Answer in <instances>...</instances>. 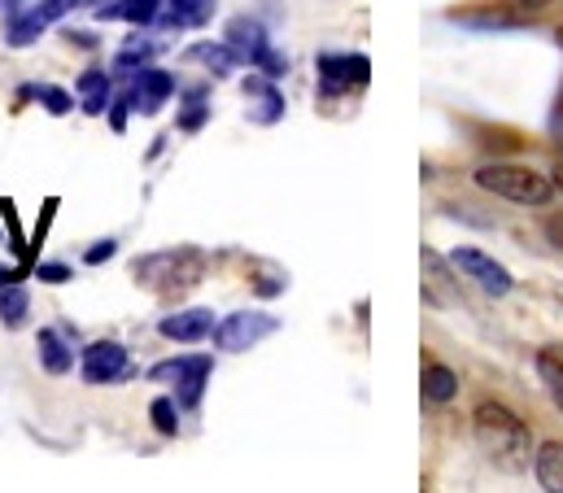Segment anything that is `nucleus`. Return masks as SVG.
Wrapping results in <instances>:
<instances>
[{
  "label": "nucleus",
  "instance_id": "1",
  "mask_svg": "<svg viewBox=\"0 0 563 493\" xmlns=\"http://www.w3.org/2000/svg\"><path fill=\"white\" fill-rule=\"evenodd\" d=\"M472 432H476V446L489 454V463H498L507 472L529 468V446H533L529 441V428L503 402H481L476 415H472Z\"/></svg>",
  "mask_w": 563,
  "mask_h": 493
},
{
  "label": "nucleus",
  "instance_id": "2",
  "mask_svg": "<svg viewBox=\"0 0 563 493\" xmlns=\"http://www.w3.org/2000/svg\"><path fill=\"white\" fill-rule=\"evenodd\" d=\"M472 179H476V188H485L494 197H507L516 206H547L551 193H555V179L551 175H542L533 166H516V162H489Z\"/></svg>",
  "mask_w": 563,
  "mask_h": 493
},
{
  "label": "nucleus",
  "instance_id": "3",
  "mask_svg": "<svg viewBox=\"0 0 563 493\" xmlns=\"http://www.w3.org/2000/svg\"><path fill=\"white\" fill-rule=\"evenodd\" d=\"M141 284H153L162 297H175V293H188L201 275H206V258L192 253V249H179V253H157L136 266Z\"/></svg>",
  "mask_w": 563,
  "mask_h": 493
},
{
  "label": "nucleus",
  "instance_id": "4",
  "mask_svg": "<svg viewBox=\"0 0 563 493\" xmlns=\"http://www.w3.org/2000/svg\"><path fill=\"white\" fill-rule=\"evenodd\" d=\"M276 332V315H263V310H241V315H228L219 328H214V346L228 350V354H241V350H254L263 337Z\"/></svg>",
  "mask_w": 563,
  "mask_h": 493
},
{
  "label": "nucleus",
  "instance_id": "5",
  "mask_svg": "<svg viewBox=\"0 0 563 493\" xmlns=\"http://www.w3.org/2000/svg\"><path fill=\"white\" fill-rule=\"evenodd\" d=\"M372 79V62L363 53H323L319 57V92L323 97H341L350 88H363Z\"/></svg>",
  "mask_w": 563,
  "mask_h": 493
},
{
  "label": "nucleus",
  "instance_id": "6",
  "mask_svg": "<svg viewBox=\"0 0 563 493\" xmlns=\"http://www.w3.org/2000/svg\"><path fill=\"white\" fill-rule=\"evenodd\" d=\"M450 262H454V271H463L467 280H476L485 293H494V297H503V293H511V271L503 266V262H494V258H485L481 249H454L450 253Z\"/></svg>",
  "mask_w": 563,
  "mask_h": 493
},
{
  "label": "nucleus",
  "instance_id": "7",
  "mask_svg": "<svg viewBox=\"0 0 563 493\" xmlns=\"http://www.w3.org/2000/svg\"><path fill=\"white\" fill-rule=\"evenodd\" d=\"M79 4H84V0H40L31 13H22V18L9 22V44H13V48H26L40 31H48L57 18H66V13L79 9Z\"/></svg>",
  "mask_w": 563,
  "mask_h": 493
},
{
  "label": "nucleus",
  "instance_id": "8",
  "mask_svg": "<svg viewBox=\"0 0 563 493\" xmlns=\"http://www.w3.org/2000/svg\"><path fill=\"white\" fill-rule=\"evenodd\" d=\"M170 92H175V79L166 70H148L144 66V70H136V84L123 92V106L136 110V114H157Z\"/></svg>",
  "mask_w": 563,
  "mask_h": 493
},
{
  "label": "nucleus",
  "instance_id": "9",
  "mask_svg": "<svg viewBox=\"0 0 563 493\" xmlns=\"http://www.w3.org/2000/svg\"><path fill=\"white\" fill-rule=\"evenodd\" d=\"M128 371H132L128 350L114 346V341H97V346L84 350V380H88V384H114V380H123Z\"/></svg>",
  "mask_w": 563,
  "mask_h": 493
},
{
  "label": "nucleus",
  "instance_id": "10",
  "mask_svg": "<svg viewBox=\"0 0 563 493\" xmlns=\"http://www.w3.org/2000/svg\"><path fill=\"white\" fill-rule=\"evenodd\" d=\"M162 337L166 341H184V346H192V341H206V337H214V310H179V315H166L162 319Z\"/></svg>",
  "mask_w": 563,
  "mask_h": 493
},
{
  "label": "nucleus",
  "instance_id": "11",
  "mask_svg": "<svg viewBox=\"0 0 563 493\" xmlns=\"http://www.w3.org/2000/svg\"><path fill=\"white\" fill-rule=\"evenodd\" d=\"M228 44H232V53L241 57V62H263V53L272 48L267 44V35H263V26L254 22V18H232L228 22Z\"/></svg>",
  "mask_w": 563,
  "mask_h": 493
},
{
  "label": "nucleus",
  "instance_id": "12",
  "mask_svg": "<svg viewBox=\"0 0 563 493\" xmlns=\"http://www.w3.org/2000/svg\"><path fill=\"white\" fill-rule=\"evenodd\" d=\"M245 97L254 101V110H250L254 123H276L284 114V97L272 84H263V79H245Z\"/></svg>",
  "mask_w": 563,
  "mask_h": 493
},
{
  "label": "nucleus",
  "instance_id": "13",
  "mask_svg": "<svg viewBox=\"0 0 563 493\" xmlns=\"http://www.w3.org/2000/svg\"><path fill=\"white\" fill-rule=\"evenodd\" d=\"M533 472H538V485L551 493H563V441H547L533 459Z\"/></svg>",
  "mask_w": 563,
  "mask_h": 493
},
{
  "label": "nucleus",
  "instance_id": "14",
  "mask_svg": "<svg viewBox=\"0 0 563 493\" xmlns=\"http://www.w3.org/2000/svg\"><path fill=\"white\" fill-rule=\"evenodd\" d=\"M206 380H210V359H188L179 371V406H197Z\"/></svg>",
  "mask_w": 563,
  "mask_h": 493
},
{
  "label": "nucleus",
  "instance_id": "15",
  "mask_svg": "<svg viewBox=\"0 0 563 493\" xmlns=\"http://www.w3.org/2000/svg\"><path fill=\"white\" fill-rule=\"evenodd\" d=\"M459 393V375L450 368H441V363H428L423 368V397L428 402H450Z\"/></svg>",
  "mask_w": 563,
  "mask_h": 493
},
{
  "label": "nucleus",
  "instance_id": "16",
  "mask_svg": "<svg viewBox=\"0 0 563 493\" xmlns=\"http://www.w3.org/2000/svg\"><path fill=\"white\" fill-rule=\"evenodd\" d=\"M188 57H192V62H206L214 75H232V70L241 66V57L232 53V44H197Z\"/></svg>",
  "mask_w": 563,
  "mask_h": 493
},
{
  "label": "nucleus",
  "instance_id": "17",
  "mask_svg": "<svg viewBox=\"0 0 563 493\" xmlns=\"http://www.w3.org/2000/svg\"><path fill=\"white\" fill-rule=\"evenodd\" d=\"M26 310H31V297H26V288L22 284H0V319L9 324V328H18L22 319H26Z\"/></svg>",
  "mask_w": 563,
  "mask_h": 493
},
{
  "label": "nucleus",
  "instance_id": "18",
  "mask_svg": "<svg viewBox=\"0 0 563 493\" xmlns=\"http://www.w3.org/2000/svg\"><path fill=\"white\" fill-rule=\"evenodd\" d=\"M40 363L53 371V375H66L70 363H75V359H70V350H66V341H62L57 332H48V328L40 332Z\"/></svg>",
  "mask_w": 563,
  "mask_h": 493
},
{
  "label": "nucleus",
  "instance_id": "19",
  "mask_svg": "<svg viewBox=\"0 0 563 493\" xmlns=\"http://www.w3.org/2000/svg\"><path fill=\"white\" fill-rule=\"evenodd\" d=\"M157 9H162V0H123V4H106L101 18H123L132 26H144L157 18Z\"/></svg>",
  "mask_w": 563,
  "mask_h": 493
},
{
  "label": "nucleus",
  "instance_id": "20",
  "mask_svg": "<svg viewBox=\"0 0 563 493\" xmlns=\"http://www.w3.org/2000/svg\"><path fill=\"white\" fill-rule=\"evenodd\" d=\"M153 40H144V35H132L123 48H119V57H114V70H123V75H136V70H144V62L153 57Z\"/></svg>",
  "mask_w": 563,
  "mask_h": 493
},
{
  "label": "nucleus",
  "instance_id": "21",
  "mask_svg": "<svg viewBox=\"0 0 563 493\" xmlns=\"http://www.w3.org/2000/svg\"><path fill=\"white\" fill-rule=\"evenodd\" d=\"M538 375H542V384L551 388L555 406L563 410V354L560 350H542V354H538Z\"/></svg>",
  "mask_w": 563,
  "mask_h": 493
},
{
  "label": "nucleus",
  "instance_id": "22",
  "mask_svg": "<svg viewBox=\"0 0 563 493\" xmlns=\"http://www.w3.org/2000/svg\"><path fill=\"white\" fill-rule=\"evenodd\" d=\"M79 88H84V110L88 114H101L106 110V97H110V75L106 70H88L79 79Z\"/></svg>",
  "mask_w": 563,
  "mask_h": 493
},
{
  "label": "nucleus",
  "instance_id": "23",
  "mask_svg": "<svg viewBox=\"0 0 563 493\" xmlns=\"http://www.w3.org/2000/svg\"><path fill=\"white\" fill-rule=\"evenodd\" d=\"M423 271H428V288H423V297H428L432 306H445V293H441V284H445V262H441L432 249H423Z\"/></svg>",
  "mask_w": 563,
  "mask_h": 493
},
{
  "label": "nucleus",
  "instance_id": "24",
  "mask_svg": "<svg viewBox=\"0 0 563 493\" xmlns=\"http://www.w3.org/2000/svg\"><path fill=\"white\" fill-rule=\"evenodd\" d=\"M210 13V0H170V22H206Z\"/></svg>",
  "mask_w": 563,
  "mask_h": 493
},
{
  "label": "nucleus",
  "instance_id": "25",
  "mask_svg": "<svg viewBox=\"0 0 563 493\" xmlns=\"http://www.w3.org/2000/svg\"><path fill=\"white\" fill-rule=\"evenodd\" d=\"M153 428H157L162 437H175V432H179V419H175V402H170V397H157V402H153Z\"/></svg>",
  "mask_w": 563,
  "mask_h": 493
},
{
  "label": "nucleus",
  "instance_id": "26",
  "mask_svg": "<svg viewBox=\"0 0 563 493\" xmlns=\"http://www.w3.org/2000/svg\"><path fill=\"white\" fill-rule=\"evenodd\" d=\"M201 123H206V92H192V97H188V110L179 114V127H184V131H197Z\"/></svg>",
  "mask_w": 563,
  "mask_h": 493
},
{
  "label": "nucleus",
  "instance_id": "27",
  "mask_svg": "<svg viewBox=\"0 0 563 493\" xmlns=\"http://www.w3.org/2000/svg\"><path fill=\"white\" fill-rule=\"evenodd\" d=\"M40 101H44L48 114H66V110H70V97H66L62 88H40Z\"/></svg>",
  "mask_w": 563,
  "mask_h": 493
},
{
  "label": "nucleus",
  "instance_id": "28",
  "mask_svg": "<svg viewBox=\"0 0 563 493\" xmlns=\"http://www.w3.org/2000/svg\"><path fill=\"white\" fill-rule=\"evenodd\" d=\"M44 284H66L70 280V266H62V262H40V271H35Z\"/></svg>",
  "mask_w": 563,
  "mask_h": 493
},
{
  "label": "nucleus",
  "instance_id": "29",
  "mask_svg": "<svg viewBox=\"0 0 563 493\" xmlns=\"http://www.w3.org/2000/svg\"><path fill=\"white\" fill-rule=\"evenodd\" d=\"M258 66H263V75H267V79H280L284 70H288V57H280V53H276V48H267V53H263V62H258Z\"/></svg>",
  "mask_w": 563,
  "mask_h": 493
},
{
  "label": "nucleus",
  "instance_id": "30",
  "mask_svg": "<svg viewBox=\"0 0 563 493\" xmlns=\"http://www.w3.org/2000/svg\"><path fill=\"white\" fill-rule=\"evenodd\" d=\"M542 228H547V241L563 249V210H555V215H551V219H547Z\"/></svg>",
  "mask_w": 563,
  "mask_h": 493
},
{
  "label": "nucleus",
  "instance_id": "31",
  "mask_svg": "<svg viewBox=\"0 0 563 493\" xmlns=\"http://www.w3.org/2000/svg\"><path fill=\"white\" fill-rule=\"evenodd\" d=\"M114 241H97V245L88 249V262H92V266H97V262H106V258H114Z\"/></svg>",
  "mask_w": 563,
  "mask_h": 493
},
{
  "label": "nucleus",
  "instance_id": "32",
  "mask_svg": "<svg viewBox=\"0 0 563 493\" xmlns=\"http://www.w3.org/2000/svg\"><path fill=\"white\" fill-rule=\"evenodd\" d=\"M551 0H520V9H529V13H538V9H547Z\"/></svg>",
  "mask_w": 563,
  "mask_h": 493
},
{
  "label": "nucleus",
  "instance_id": "33",
  "mask_svg": "<svg viewBox=\"0 0 563 493\" xmlns=\"http://www.w3.org/2000/svg\"><path fill=\"white\" fill-rule=\"evenodd\" d=\"M551 179H555V188H560V193H563V162H560V166H555V175H551Z\"/></svg>",
  "mask_w": 563,
  "mask_h": 493
},
{
  "label": "nucleus",
  "instance_id": "34",
  "mask_svg": "<svg viewBox=\"0 0 563 493\" xmlns=\"http://www.w3.org/2000/svg\"><path fill=\"white\" fill-rule=\"evenodd\" d=\"M560 48H563V26H560Z\"/></svg>",
  "mask_w": 563,
  "mask_h": 493
}]
</instances>
